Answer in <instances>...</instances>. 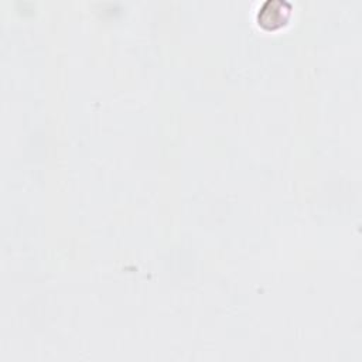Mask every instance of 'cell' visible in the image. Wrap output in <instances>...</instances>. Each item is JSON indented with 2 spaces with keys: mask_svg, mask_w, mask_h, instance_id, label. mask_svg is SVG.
<instances>
[{
  "mask_svg": "<svg viewBox=\"0 0 362 362\" xmlns=\"http://www.w3.org/2000/svg\"><path fill=\"white\" fill-rule=\"evenodd\" d=\"M290 6L286 1H277L270 0L264 3L259 10V21L262 25H266L269 28H276L286 23L288 17Z\"/></svg>",
  "mask_w": 362,
  "mask_h": 362,
  "instance_id": "6da1fadb",
  "label": "cell"
}]
</instances>
